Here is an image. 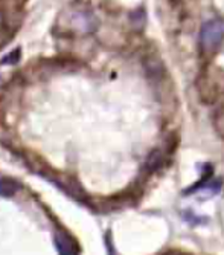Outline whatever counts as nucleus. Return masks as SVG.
Instances as JSON below:
<instances>
[{"label": "nucleus", "mask_w": 224, "mask_h": 255, "mask_svg": "<svg viewBox=\"0 0 224 255\" xmlns=\"http://www.w3.org/2000/svg\"><path fill=\"white\" fill-rule=\"evenodd\" d=\"M55 246H57L60 255H76L78 254L75 242L67 234H63V233L55 234Z\"/></svg>", "instance_id": "f03ea898"}, {"label": "nucleus", "mask_w": 224, "mask_h": 255, "mask_svg": "<svg viewBox=\"0 0 224 255\" xmlns=\"http://www.w3.org/2000/svg\"><path fill=\"white\" fill-rule=\"evenodd\" d=\"M18 57H20V52H18V51L15 52V55H14V52H11L8 57H5V58H3V63H6V64H11V63L17 61V60H18Z\"/></svg>", "instance_id": "39448f33"}, {"label": "nucleus", "mask_w": 224, "mask_h": 255, "mask_svg": "<svg viewBox=\"0 0 224 255\" xmlns=\"http://www.w3.org/2000/svg\"><path fill=\"white\" fill-rule=\"evenodd\" d=\"M224 35V26L218 20H211L201 28L200 32V43L205 52H214L223 41Z\"/></svg>", "instance_id": "f257e3e1"}, {"label": "nucleus", "mask_w": 224, "mask_h": 255, "mask_svg": "<svg viewBox=\"0 0 224 255\" xmlns=\"http://www.w3.org/2000/svg\"><path fill=\"white\" fill-rule=\"evenodd\" d=\"M165 160H166V154L162 151V150H155L152 151L147 162H145V165H144V171L147 174H152L154 171H157L159 168H162L165 165Z\"/></svg>", "instance_id": "7ed1b4c3"}, {"label": "nucleus", "mask_w": 224, "mask_h": 255, "mask_svg": "<svg viewBox=\"0 0 224 255\" xmlns=\"http://www.w3.org/2000/svg\"><path fill=\"white\" fill-rule=\"evenodd\" d=\"M18 188V185L11 180V179H0V196L3 197H9L12 196Z\"/></svg>", "instance_id": "20e7f679"}]
</instances>
